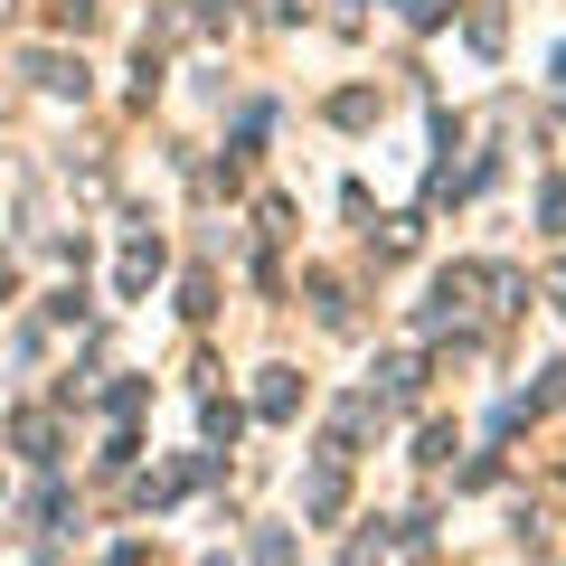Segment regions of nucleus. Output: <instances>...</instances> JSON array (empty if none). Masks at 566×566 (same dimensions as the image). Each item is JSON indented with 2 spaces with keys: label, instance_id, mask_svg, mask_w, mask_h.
<instances>
[{
  "label": "nucleus",
  "instance_id": "1",
  "mask_svg": "<svg viewBox=\"0 0 566 566\" xmlns=\"http://www.w3.org/2000/svg\"><path fill=\"white\" fill-rule=\"evenodd\" d=\"M29 66H39V85H48V95H85V66H76V57H57V48H39Z\"/></svg>",
  "mask_w": 566,
  "mask_h": 566
},
{
  "label": "nucleus",
  "instance_id": "2",
  "mask_svg": "<svg viewBox=\"0 0 566 566\" xmlns=\"http://www.w3.org/2000/svg\"><path fill=\"white\" fill-rule=\"evenodd\" d=\"M255 406H264V416L283 424V416H293V378H283V368H264V387H255Z\"/></svg>",
  "mask_w": 566,
  "mask_h": 566
},
{
  "label": "nucleus",
  "instance_id": "3",
  "mask_svg": "<svg viewBox=\"0 0 566 566\" xmlns=\"http://www.w3.org/2000/svg\"><path fill=\"white\" fill-rule=\"evenodd\" d=\"M472 48H482V57H501V0H482V10H472Z\"/></svg>",
  "mask_w": 566,
  "mask_h": 566
},
{
  "label": "nucleus",
  "instance_id": "4",
  "mask_svg": "<svg viewBox=\"0 0 566 566\" xmlns=\"http://www.w3.org/2000/svg\"><path fill=\"white\" fill-rule=\"evenodd\" d=\"M538 218H547V227H566V180H547V189H538Z\"/></svg>",
  "mask_w": 566,
  "mask_h": 566
},
{
  "label": "nucleus",
  "instance_id": "5",
  "mask_svg": "<svg viewBox=\"0 0 566 566\" xmlns=\"http://www.w3.org/2000/svg\"><path fill=\"white\" fill-rule=\"evenodd\" d=\"M406 10H416V29H444V10H453V0H406Z\"/></svg>",
  "mask_w": 566,
  "mask_h": 566
},
{
  "label": "nucleus",
  "instance_id": "6",
  "mask_svg": "<svg viewBox=\"0 0 566 566\" xmlns=\"http://www.w3.org/2000/svg\"><path fill=\"white\" fill-rule=\"evenodd\" d=\"M557 85H566V48H557Z\"/></svg>",
  "mask_w": 566,
  "mask_h": 566
},
{
  "label": "nucleus",
  "instance_id": "7",
  "mask_svg": "<svg viewBox=\"0 0 566 566\" xmlns=\"http://www.w3.org/2000/svg\"><path fill=\"white\" fill-rule=\"evenodd\" d=\"M208 566H227V557H208Z\"/></svg>",
  "mask_w": 566,
  "mask_h": 566
}]
</instances>
